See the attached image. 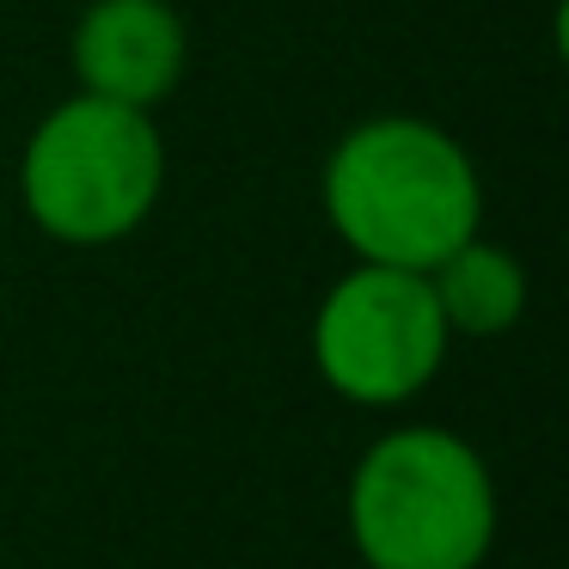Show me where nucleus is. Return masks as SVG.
<instances>
[{
  "label": "nucleus",
  "mask_w": 569,
  "mask_h": 569,
  "mask_svg": "<svg viewBox=\"0 0 569 569\" xmlns=\"http://www.w3.org/2000/svg\"><path fill=\"white\" fill-rule=\"evenodd\" d=\"M325 214L356 263L429 276L478 239L483 184L471 153L422 117H368L325 160Z\"/></svg>",
  "instance_id": "1"
},
{
  "label": "nucleus",
  "mask_w": 569,
  "mask_h": 569,
  "mask_svg": "<svg viewBox=\"0 0 569 569\" xmlns=\"http://www.w3.org/2000/svg\"><path fill=\"white\" fill-rule=\"evenodd\" d=\"M349 539L368 569H478L496 539V483L453 429H392L349 471Z\"/></svg>",
  "instance_id": "2"
},
{
  "label": "nucleus",
  "mask_w": 569,
  "mask_h": 569,
  "mask_svg": "<svg viewBox=\"0 0 569 569\" xmlns=\"http://www.w3.org/2000/svg\"><path fill=\"white\" fill-rule=\"evenodd\" d=\"M166 190V141L153 111L74 92L26 141L19 197L62 246H117L153 214Z\"/></svg>",
  "instance_id": "3"
},
{
  "label": "nucleus",
  "mask_w": 569,
  "mask_h": 569,
  "mask_svg": "<svg viewBox=\"0 0 569 569\" xmlns=\"http://www.w3.org/2000/svg\"><path fill=\"white\" fill-rule=\"evenodd\" d=\"M447 319L429 295V276L356 263L312 319V368L337 398L368 410L410 405L447 361Z\"/></svg>",
  "instance_id": "4"
},
{
  "label": "nucleus",
  "mask_w": 569,
  "mask_h": 569,
  "mask_svg": "<svg viewBox=\"0 0 569 569\" xmlns=\"http://www.w3.org/2000/svg\"><path fill=\"white\" fill-rule=\"evenodd\" d=\"M74 80L92 99L153 111L184 80V19L172 0H92L74 26Z\"/></svg>",
  "instance_id": "5"
},
{
  "label": "nucleus",
  "mask_w": 569,
  "mask_h": 569,
  "mask_svg": "<svg viewBox=\"0 0 569 569\" xmlns=\"http://www.w3.org/2000/svg\"><path fill=\"white\" fill-rule=\"evenodd\" d=\"M429 295L447 319V337H502L527 312V270L515 251L466 239L429 270Z\"/></svg>",
  "instance_id": "6"
}]
</instances>
